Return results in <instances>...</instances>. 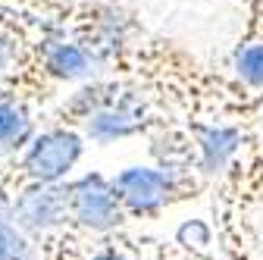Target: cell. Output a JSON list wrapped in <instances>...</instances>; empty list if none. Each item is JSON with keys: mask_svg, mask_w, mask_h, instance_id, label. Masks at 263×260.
<instances>
[{"mask_svg": "<svg viewBox=\"0 0 263 260\" xmlns=\"http://www.w3.org/2000/svg\"><path fill=\"white\" fill-rule=\"evenodd\" d=\"M173 119H176L173 107L154 88L128 82V79H116L113 94L82 125V135L94 144H113V141L138 138V135L147 138L154 128L166 125Z\"/></svg>", "mask_w": 263, "mask_h": 260, "instance_id": "1", "label": "cell"}, {"mask_svg": "<svg viewBox=\"0 0 263 260\" xmlns=\"http://www.w3.org/2000/svg\"><path fill=\"white\" fill-rule=\"evenodd\" d=\"M113 188L128 219H157L173 204L204 194L210 182L194 170H166V166H128L113 176Z\"/></svg>", "mask_w": 263, "mask_h": 260, "instance_id": "2", "label": "cell"}, {"mask_svg": "<svg viewBox=\"0 0 263 260\" xmlns=\"http://www.w3.org/2000/svg\"><path fill=\"white\" fill-rule=\"evenodd\" d=\"M85 141L88 138L82 135V128L47 122V128L28 138L16 163L0 176V185L10 194L25 182H66V176L79 166L85 154Z\"/></svg>", "mask_w": 263, "mask_h": 260, "instance_id": "3", "label": "cell"}, {"mask_svg": "<svg viewBox=\"0 0 263 260\" xmlns=\"http://www.w3.org/2000/svg\"><path fill=\"white\" fill-rule=\"evenodd\" d=\"M66 207H69V226L88 235H110L128 222L113 179L104 173H85L66 182Z\"/></svg>", "mask_w": 263, "mask_h": 260, "instance_id": "4", "label": "cell"}, {"mask_svg": "<svg viewBox=\"0 0 263 260\" xmlns=\"http://www.w3.org/2000/svg\"><path fill=\"white\" fill-rule=\"evenodd\" d=\"M222 210L245 213L257 198H263V107H257L245 119V144L235 157V163L219 179Z\"/></svg>", "mask_w": 263, "mask_h": 260, "instance_id": "5", "label": "cell"}, {"mask_svg": "<svg viewBox=\"0 0 263 260\" xmlns=\"http://www.w3.org/2000/svg\"><path fill=\"white\" fill-rule=\"evenodd\" d=\"M10 216L19 229L38 242L41 235L69 226L66 182H25L10 191Z\"/></svg>", "mask_w": 263, "mask_h": 260, "instance_id": "6", "label": "cell"}, {"mask_svg": "<svg viewBox=\"0 0 263 260\" xmlns=\"http://www.w3.org/2000/svg\"><path fill=\"white\" fill-rule=\"evenodd\" d=\"M197 147V173L210 185L219 182L245 144V119H185Z\"/></svg>", "mask_w": 263, "mask_h": 260, "instance_id": "7", "label": "cell"}, {"mask_svg": "<svg viewBox=\"0 0 263 260\" xmlns=\"http://www.w3.org/2000/svg\"><path fill=\"white\" fill-rule=\"evenodd\" d=\"M232 79L251 107H263V0H248V22L229 60Z\"/></svg>", "mask_w": 263, "mask_h": 260, "instance_id": "8", "label": "cell"}, {"mask_svg": "<svg viewBox=\"0 0 263 260\" xmlns=\"http://www.w3.org/2000/svg\"><path fill=\"white\" fill-rule=\"evenodd\" d=\"M147 144H151V157L157 166H166V170H194L197 166V147H194V138L188 132L185 119L182 122L173 119L166 125L154 128L147 135Z\"/></svg>", "mask_w": 263, "mask_h": 260, "instance_id": "9", "label": "cell"}, {"mask_svg": "<svg viewBox=\"0 0 263 260\" xmlns=\"http://www.w3.org/2000/svg\"><path fill=\"white\" fill-rule=\"evenodd\" d=\"M0 260H38L31 242L10 216V194L0 185Z\"/></svg>", "mask_w": 263, "mask_h": 260, "instance_id": "10", "label": "cell"}, {"mask_svg": "<svg viewBox=\"0 0 263 260\" xmlns=\"http://www.w3.org/2000/svg\"><path fill=\"white\" fill-rule=\"evenodd\" d=\"M28 44V31L16 25L13 10H0V76H10L25 53Z\"/></svg>", "mask_w": 263, "mask_h": 260, "instance_id": "11", "label": "cell"}, {"mask_svg": "<svg viewBox=\"0 0 263 260\" xmlns=\"http://www.w3.org/2000/svg\"><path fill=\"white\" fill-rule=\"evenodd\" d=\"M176 245H182L185 251L204 257L207 254V245H213V229H210L207 222H201V219H191V222H185L182 229H179Z\"/></svg>", "mask_w": 263, "mask_h": 260, "instance_id": "12", "label": "cell"}]
</instances>
